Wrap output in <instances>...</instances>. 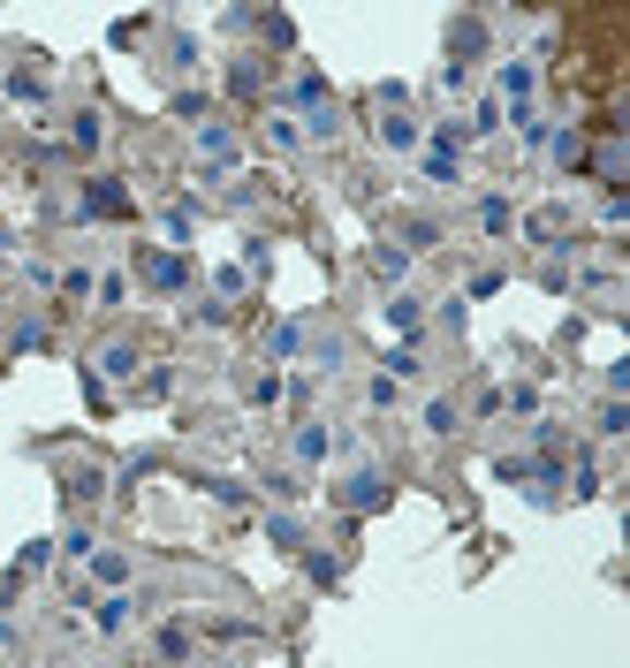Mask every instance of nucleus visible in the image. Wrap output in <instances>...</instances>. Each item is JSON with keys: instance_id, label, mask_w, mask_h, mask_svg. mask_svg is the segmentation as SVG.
Returning a JSON list of instances; mask_svg holds the SVG:
<instances>
[{"instance_id": "obj_1", "label": "nucleus", "mask_w": 630, "mask_h": 668, "mask_svg": "<svg viewBox=\"0 0 630 668\" xmlns=\"http://www.w3.org/2000/svg\"><path fill=\"white\" fill-rule=\"evenodd\" d=\"M76 213H84V220H130L138 198H130L122 175H84V182H76Z\"/></svg>"}, {"instance_id": "obj_2", "label": "nucleus", "mask_w": 630, "mask_h": 668, "mask_svg": "<svg viewBox=\"0 0 630 668\" xmlns=\"http://www.w3.org/2000/svg\"><path fill=\"white\" fill-rule=\"evenodd\" d=\"M84 372H92L99 387H130V380L145 372V349H138L130 334H115V342H99V349H92V365H84Z\"/></svg>"}, {"instance_id": "obj_3", "label": "nucleus", "mask_w": 630, "mask_h": 668, "mask_svg": "<svg viewBox=\"0 0 630 668\" xmlns=\"http://www.w3.org/2000/svg\"><path fill=\"white\" fill-rule=\"evenodd\" d=\"M388 494H395V479H388L380 464H357V472L334 487V501H342L349 516H372V509H388Z\"/></svg>"}, {"instance_id": "obj_4", "label": "nucleus", "mask_w": 630, "mask_h": 668, "mask_svg": "<svg viewBox=\"0 0 630 668\" xmlns=\"http://www.w3.org/2000/svg\"><path fill=\"white\" fill-rule=\"evenodd\" d=\"M107 487H115V472H107V464H92V456L61 464V494L76 501V509H99V501H107Z\"/></svg>"}, {"instance_id": "obj_5", "label": "nucleus", "mask_w": 630, "mask_h": 668, "mask_svg": "<svg viewBox=\"0 0 630 668\" xmlns=\"http://www.w3.org/2000/svg\"><path fill=\"white\" fill-rule=\"evenodd\" d=\"M138 608H145L138 593H99L84 616H92V631H99V639H130V631H138Z\"/></svg>"}, {"instance_id": "obj_6", "label": "nucleus", "mask_w": 630, "mask_h": 668, "mask_svg": "<svg viewBox=\"0 0 630 668\" xmlns=\"http://www.w3.org/2000/svg\"><path fill=\"white\" fill-rule=\"evenodd\" d=\"M190 145H198V160H205L198 175H221V167H236V153H243L228 122H190Z\"/></svg>"}, {"instance_id": "obj_7", "label": "nucleus", "mask_w": 630, "mask_h": 668, "mask_svg": "<svg viewBox=\"0 0 630 668\" xmlns=\"http://www.w3.org/2000/svg\"><path fill=\"white\" fill-rule=\"evenodd\" d=\"M138 274H145V289H159V297H182V289H190V259H182V251H167V243L138 259Z\"/></svg>"}, {"instance_id": "obj_8", "label": "nucleus", "mask_w": 630, "mask_h": 668, "mask_svg": "<svg viewBox=\"0 0 630 668\" xmlns=\"http://www.w3.org/2000/svg\"><path fill=\"white\" fill-rule=\"evenodd\" d=\"M326 456H334V426H326V418H305V426L289 433V464H297V472H319Z\"/></svg>"}, {"instance_id": "obj_9", "label": "nucleus", "mask_w": 630, "mask_h": 668, "mask_svg": "<svg viewBox=\"0 0 630 668\" xmlns=\"http://www.w3.org/2000/svg\"><path fill=\"white\" fill-rule=\"evenodd\" d=\"M532 84H539L532 61H501V69H494V99H501V107H532Z\"/></svg>"}, {"instance_id": "obj_10", "label": "nucleus", "mask_w": 630, "mask_h": 668, "mask_svg": "<svg viewBox=\"0 0 630 668\" xmlns=\"http://www.w3.org/2000/svg\"><path fill=\"white\" fill-rule=\"evenodd\" d=\"M84 570H92V593H130V577H138V562H130V554H115V547H99Z\"/></svg>"}, {"instance_id": "obj_11", "label": "nucleus", "mask_w": 630, "mask_h": 668, "mask_svg": "<svg viewBox=\"0 0 630 668\" xmlns=\"http://www.w3.org/2000/svg\"><path fill=\"white\" fill-rule=\"evenodd\" d=\"M153 654H159V661H167V668H190V661H198V631H190L182 616H175V623H159Z\"/></svg>"}, {"instance_id": "obj_12", "label": "nucleus", "mask_w": 630, "mask_h": 668, "mask_svg": "<svg viewBox=\"0 0 630 668\" xmlns=\"http://www.w3.org/2000/svg\"><path fill=\"white\" fill-rule=\"evenodd\" d=\"M380 145H388V153H418V145H426L418 115H403V107H380Z\"/></svg>"}, {"instance_id": "obj_13", "label": "nucleus", "mask_w": 630, "mask_h": 668, "mask_svg": "<svg viewBox=\"0 0 630 668\" xmlns=\"http://www.w3.org/2000/svg\"><path fill=\"white\" fill-rule=\"evenodd\" d=\"M418 175H426L433 190H456V182H464V153H441V145H418Z\"/></svg>"}, {"instance_id": "obj_14", "label": "nucleus", "mask_w": 630, "mask_h": 668, "mask_svg": "<svg viewBox=\"0 0 630 668\" xmlns=\"http://www.w3.org/2000/svg\"><path fill=\"white\" fill-rule=\"evenodd\" d=\"M418 426H426L433 441H456V433H464V410H456V395H426V410H418Z\"/></svg>"}, {"instance_id": "obj_15", "label": "nucleus", "mask_w": 630, "mask_h": 668, "mask_svg": "<svg viewBox=\"0 0 630 668\" xmlns=\"http://www.w3.org/2000/svg\"><path fill=\"white\" fill-rule=\"evenodd\" d=\"M478 236H494V243H501V236H509V228H516V205H509V198H501V190H486V198H478Z\"/></svg>"}, {"instance_id": "obj_16", "label": "nucleus", "mask_w": 630, "mask_h": 668, "mask_svg": "<svg viewBox=\"0 0 630 668\" xmlns=\"http://www.w3.org/2000/svg\"><path fill=\"white\" fill-rule=\"evenodd\" d=\"M228 92H236V99H259V92H266V61H259V53H236V61H228Z\"/></svg>"}, {"instance_id": "obj_17", "label": "nucleus", "mask_w": 630, "mask_h": 668, "mask_svg": "<svg viewBox=\"0 0 630 668\" xmlns=\"http://www.w3.org/2000/svg\"><path fill=\"white\" fill-rule=\"evenodd\" d=\"M365 266H372V282H388V289H395V282L411 274V251H403V243H372V251H365Z\"/></svg>"}, {"instance_id": "obj_18", "label": "nucleus", "mask_w": 630, "mask_h": 668, "mask_svg": "<svg viewBox=\"0 0 630 668\" xmlns=\"http://www.w3.org/2000/svg\"><path fill=\"white\" fill-rule=\"evenodd\" d=\"M380 312H388V327L403 334V342H418V327H426V305H418V297H403V289H395Z\"/></svg>"}, {"instance_id": "obj_19", "label": "nucleus", "mask_w": 630, "mask_h": 668, "mask_svg": "<svg viewBox=\"0 0 630 668\" xmlns=\"http://www.w3.org/2000/svg\"><path fill=\"white\" fill-rule=\"evenodd\" d=\"M99 145H107V122H99L92 107H84V115H69V153H99Z\"/></svg>"}, {"instance_id": "obj_20", "label": "nucleus", "mask_w": 630, "mask_h": 668, "mask_svg": "<svg viewBox=\"0 0 630 668\" xmlns=\"http://www.w3.org/2000/svg\"><path fill=\"white\" fill-rule=\"evenodd\" d=\"M501 122H509V107H501V99H494V92H486V99H478L472 115H464V138H494V130H501Z\"/></svg>"}, {"instance_id": "obj_21", "label": "nucleus", "mask_w": 630, "mask_h": 668, "mask_svg": "<svg viewBox=\"0 0 630 668\" xmlns=\"http://www.w3.org/2000/svg\"><path fill=\"white\" fill-rule=\"evenodd\" d=\"M547 153H555L562 175H578V167H585V130H555V138H547Z\"/></svg>"}, {"instance_id": "obj_22", "label": "nucleus", "mask_w": 630, "mask_h": 668, "mask_svg": "<svg viewBox=\"0 0 630 668\" xmlns=\"http://www.w3.org/2000/svg\"><path fill=\"white\" fill-rule=\"evenodd\" d=\"M297 130H305V145H334V138H342V115H334V107H312V115H297Z\"/></svg>"}, {"instance_id": "obj_23", "label": "nucleus", "mask_w": 630, "mask_h": 668, "mask_svg": "<svg viewBox=\"0 0 630 668\" xmlns=\"http://www.w3.org/2000/svg\"><path fill=\"white\" fill-rule=\"evenodd\" d=\"M8 99L15 107H46V76L38 69H8Z\"/></svg>"}, {"instance_id": "obj_24", "label": "nucleus", "mask_w": 630, "mask_h": 668, "mask_svg": "<svg viewBox=\"0 0 630 668\" xmlns=\"http://www.w3.org/2000/svg\"><path fill=\"white\" fill-rule=\"evenodd\" d=\"M380 372H388L395 387H403V380H418V372H426V365H418V342H395V349L380 357Z\"/></svg>"}, {"instance_id": "obj_25", "label": "nucleus", "mask_w": 630, "mask_h": 668, "mask_svg": "<svg viewBox=\"0 0 630 668\" xmlns=\"http://www.w3.org/2000/svg\"><path fill=\"white\" fill-rule=\"evenodd\" d=\"M266 539H274V547H289V554H305V516L274 509V516H266Z\"/></svg>"}, {"instance_id": "obj_26", "label": "nucleus", "mask_w": 630, "mask_h": 668, "mask_svg": "<svg viewBox=\"0 0 630 668\" xmlns=\"http://www.w3.org/2000/svg\"><path fill=\"white\" fill-rule=\"evenodd\" d=\"M54 554H69V562H92V554H99V539H92V524L76 516V524H69V532L54 539Z\"/></svg>"}, {"instance_id": "obj_27", "label": "nucleus", "mask_w": 630, "mask_h": 668, "mask_svg": "<svg viewBox=\"0 0 630 668\" xmlns=\"http://www.w3.org/2000/svg\"><path fill=\"white\" fill-rule=\"evenodd\" d=\"M297 349H305V320H282V327L266 334V357H274V365H289Z\"/></svg>"}, {"instance_id": "obj_28", "label": "nucleus", "mask_w": 630, "mask_h": 668, "mask_svg": "<svg viewBox=\"0 0 630 668\" xmlns=\"http://www.w3.org/2000/svg\"><path fill=\"white\" fill-rule=\"evenodd\" d=\"M449 53H486V23H478V15H456V23H449Z\"/></svg>"}, {"instance_id": "obj_29", "label": "nucleus", "mask_w": 630, "mask_h": 668, "mask_svg": "<svg viewBox=\"0 0 630 668\" xmlns=\"http://www.w3.org/2000/svg\"><path fill=\"white\" fill-rule=\"evenodd\" d=\"M266 145H274V153H305V130H297V115H266Z\"/></svg>"}, {"instance_id": "obj_30", "label": "nucleus", "mask_w": 630, "mask_h": 668, "mask_svg": "<svg viewBox=\"0 0 630 668\" xmlns=\"http://www.w3.org/2000/svg\"><path fill=\"white\" fill-rule=\"evenodd\" d=\"M92 305H99V312H122V305H130V274H99V282H92Z\"/></svg>"}, {"instance_id": "obj_31", "label": "nucleus", "mask_w": 630, "mask_h": 668, "mask_svg": "<svg viewBox=\"0 0 630 668\" xmlns=\"http://www.w3.org/2000/svg\"><path fill=\"white\" fill-rule=\"evenodd\" d=\"M562 441H570V426L539 410V418H532V449H539V456H562Z\"/></svg>"}, {"instance_id": "obj_32", "label": "nucleus", "mask_w": 630, "mask_h": 668, "mask_svg": "<svg viewBox=\"0 0 630 668\" xmlns=\"http://www.w3.org/2000/svg\"><path fill=\"white\" fill-rule=\"evenodd\" d=\"M593 433H601V441H623V433H630V410L616 403V395H608V403L593 410Z\"/></svg>"}, {"instance_id": "obj_33", "label": "nucleus", "mask_w": 630, "mask_h": 668, "mask_svg": "<svg viewBox=\"0 0 630 668\" xmlns=\"http://www.w3.org/2000/svg\"><path fill=\"white\" fill-rule=\"evenodd\" d=\"M433 243H441V220L411 213V220H403V251H433Z\"/></svg>"}, {"instance_id": "obj_34", "label": "nucleus", "mask_w": 630, "mask_h": 668, "mask_svg": "<svg viewBox=\"0 0 630 668\" xmlns=\"http://www.w3.org/2000/svg\"><path fill=\"white\" fill-rule=\"evenodd\" d=\"M92 282H99L92 266H61V274H54V289H61L69 305H84V297H92Z\"/></svg>"}, {"instance_id": "obj_35", "label": "nucleus", "mask_w": 630, "mask_h": 668, "mask_svg": "<svg viewBox=\"0 0 630 668\" xmlns=\"http://www.w3.org/2000/svg\"><path fill=\"white\" fill-rule=\"evenodd\" d=\"M243 395H251V410H274V403H282V372H251Z\"/></svg>"}, {"instance_id": "obj_36", "label": "nucleus", "mask_w": 630, "mask_h": 668, "mask_svg": "<svg viewBox=\"0 0 630 668\" xmlns=\"http://www.w3.org/2000/svg\"><path fill=\"white\" fill-rule=\"evenodd\" d=\"M501 289H509V274H501V266H478L472 289H464V305H486V297H501Z\"/></svg>"}, {"instance_id": "obj_37", "label": "nucleus", "mask_w": 630, "mask_h": 668, "mask_svg": "<svg viewBox=\"0 0 630 668\" xmlns=\"http://www.w3.org/2000/svg\"><path fill=\"white\" fill-rule=\"evenodd\" d=\"M8 349H46V312H23L15 334H8Z\"/></svg>"}, {"instance_id": "obj_38", "label": "nucleus", "mask_w": 630, "mask_h": 668, "mask_svg": "<svg viewBox=\"0 0 630 668\" xmlns=\"http://www.w3.org/2000/svg\"><path fill=\"white\" fill-rule=\"evenodd\" d=\"M395 403H403V387H395L388 372H372V380H365V410H395Z\"/></svg>"}, {"instance_id": "obj_39", "label": "nucleus", "mask_w": 630, "mask_h": 668, "mask_svg": "<svg viewBox=\"0 0 630 668\" xmlns=\"http://www.w3.org/2000/svg\"><path fill=\"white\" fill-rule=\"evenodd\" d=\"M167 69H198V38L190 31H167Z\"/></svg>"}, {"instance_id": "obj_40", "label": "nucleus", "mask_w": 630, "mask_h": 668, "mask_svg": "<svg viewBox=\"0 0 630 668\" xmlns=\"http://www.w3.org/2000/svg\"><path fill=\"white\" fill-rule=\"evenodd\" d=\"M46 562H54V539H31V547H23V554H15V577H38V570H46Z\"/></svg>"}, {"instance_id": "obj_41", "label": "nucleus", "mask_w": 630, "mask_h": 668, "mask_svg": "<svg viewBox=\"0 0 630 668\" xmlns=\"http://www.w3.org/2000/svg\"><path fill=\"white\" fill-rule=\"evenodd\" d=\"M494 479H501V487H524V479H532V456H494Z\"/></svg>"}, {"instance_id": "obj_42", "label": "nucleus", "mask_w": 630, "mask_h": 668, "mask_svg": "<svg viewBox=\"0 0 630 668\" xmlns=\"http://www.w3.org/2000/svg\"><path fill=\"white\" fill-rule=\"evenodd\" d=\"M305 570H312L319 585H342V562H334V554H319V547H305Z\"/></svg>"}, {"instance_id": "obj_43", "label": "nucleus", "mask_w": 630, "mask_h": 668, "mask_svg": "<svg viewBox=\"0 0 630 668\" xmlns=\"http://www.w3.org/2000/svg\"><path fill=\"white\" fill-rule=\"evenodd\" d=\"M213 289H221V297H228V305H236V297H243V289H251V274H243V266H221V274H213Z\"/></svg>"}, {"instance_id": "obj_44", "label": "nucleus", "mask_w": 630, "mask_h": 668, "mask_svg": "<svg viewBox=\"0 0 630 668\" xmlns=\"http://www.w3.org/2000/svg\"><path fill=\"white\" fill-rule=\"evenodd\" d=\"M312 365H319V372H334V365H342V334H319V342H312Z\"/></svg>"}, {"instance_id": "obj_45", "label": "nucleus", "mask_w": 630, "mask_h": 668, "mask_svg": "<svg viewBox=\"0 0 630 668\" xmlns=\"http://www.w3.org/2000/svg\"><path fill=\"white\" fill-rule=\"evenodd\" d=\"M167 387H175V372H167V365H159V372H145V380H138V395H145V403H159Z\"/></svg>"}, {"instance_id": "obj_46", "label": "nucleus", "mask_w": 630, "mask_h": 668, "mask_svg": "<svg viewBox=\"0 0 630 668\" xmlns=\"http://www.w3.org/2000/svg\"><path fill=\"white\" fill-rule=\"evenodd\" d=\"M266 487H274V501H305V479H297V472H274Z\"/></svg>"}, {"instance_id": "obj_47", "label": "nucleus", "mask_w": 630, "mask_h": 668, "mask_svg": "<svg viewBox=\"0 0 630 668\" xmlns=\"http://www.w3.org/2000/svg\"><path fill=\"white\" fill-rule=\"evenodd\" d=\"M205 494H213V501H228V509H243V501H251L243 487H236V479H205Z\"/></svg>"}, {"instance_id": "obj_48", "label": "nucleus", "mask_w": 630, "mask_h": 668, "mask_svg": "<svg viewBox=\"0 0 630 668\" xmlns=\"http://www.w3.org/2000/svg\"><path fill=\"white\" fill-rule=\"evenodd\" d=\"M69 668H107V661H69Z\"/></svg>"}, {"instance_id": "obj_49", "label": "nucleus", "mask_w": 630, "mask_h": 668, "mask_svg": "<svg viewBox=\"0 0 630 668\" xmlns=\"http://www.w3.org/2000/svg\"><path fill=\"white\" fill-rule=\"evenodd\" d=\"M0 274H8V251H0Z\"/></svg>"}]
</instances>
